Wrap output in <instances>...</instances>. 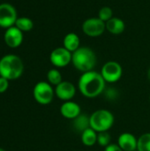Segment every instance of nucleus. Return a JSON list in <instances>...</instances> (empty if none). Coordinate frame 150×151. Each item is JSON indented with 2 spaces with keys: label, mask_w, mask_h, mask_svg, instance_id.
Returning a JSON list of instances; mask_svg holds the SVG:
<instances>
[{
  "label": "nucleus",
  "mask_w": 150,
  "mask_h": 151,
  "mask_svg": "<svg viewBox=\"0 0 150 151\" xmlns=\"http://www.w3.org/2000/svg\"><path fill=\"white\" fill-rule=\"evenodd\" d=\"M4 42L10 48H17L23 42V34L16 27H11L6 29L4 33Z\"/></svg>",
  "instance_id": "9b49d317"
},
{
  "label": "nucleus",
  "mask_w": 150,
  "mask_h": 151,
  "mask_svg": "<svg viewBox=\"0 0 150 151\" xmlns=\"http://www.w3.org/2000/svg\"><path fill=\"white\" fill-rule=\"evenodd\" d=\"M137 150L150 151V133H145L138 138Z\"/></svg>",
  "instance_id": "aec40b11"
},
{
  "label": "nucleus",
  "mask_w": 150,
  "mask_h": 151,
  "mask_svg": "<svg viewBox=\"0 0 150 151\" xmlns=\"http://www.w3.org/2000/svg\"><path fill=\"white\" fill-rule=\"evenodd\" d=\"M0 151H5L4 149H2V148H0Z\"/></svg>",
  "instance_id": "bb28decb"
},
{
  "label": "nucleus",
  "mask_w": 150,
  "mask_h": 151,
  "mask_svg": "<svg viewBox=\"0 0 150 151\" xmlns=\"http://www.w3.org/2000/svg\"><path fill=\"white\" fill-rule=\"evenodd\" d=\"M111 134L108 133V131L97 133V144L99 146L106 148L108 145L111 143Z\"/></svg>",
  "instance_id": "4be33fe9"
},
{
  "label": "nucleus",
  "mask_w": 150,
  "mask_h": 151,
  "mask_svg": "<svg viewBox=\"0 0 150 151\" xmlns=\"http://www.w3.org/2000/svg\"><path fill=\"white\" fill-rule=\"evenodd\" d=\"M24 71V65L21 58L16 55L9 54L0 59V76L13 81L19 79Z\"/></svg>",
  "instance_id": "f03ea898"
},
{
  "label": "nucleus",
  "mask_w": 150,
  "mask_h": 151,
  "mask_svg": "<svg viewBox=\"0 0 150 151\" xmlns=\"http://www.w3.org/2000/svg\"><path fill=\"white\" fill-rule=\"evenodd\" d=\"M81 142L86 147H93L97 143V132L89 127L81 133Z\"/></svg>",
  "instance_id": "f3484780"
},
{
  "label": "nucleus",
  "mask_w": 150,
  "mask_h": 151,
  "mask_svg": "<svg viewBox=\"0 0 150 151\" xmlns=\"http://www.w3.org/2000/svg\"><path fill=\"white\" fill-rule=\"evenodd\" d=\"M103 94L104 98L106 100L110 101V102H115L119 97V92L114 87H107V88H105Z\"/></svg>",
  "instance_id": "412c9836"
},
{
  "label": "nucleus",
  "mask_w": 150,
  "mask_h": 151,
  "mask_svg": "<svg viewBox=\"0 0 150 151\" xmlns=\"http://www.w3.org/2000/svg\"><path fill=\"white\" fill-rule=\"evenodd\" d=\"M97 58L93 50L88 47H80L72 54V63L75 69L81 73L93 71Z\"/></svg>",
  "instance_id": "7ed1b4c3"
},
{
  "label": "nucleus",
  "mask_w": 150,
  "mask_h": 151,
  "mask_svg": "<svg viewBox=\"0 0 150 151\" xmlns=\"http://www.w3.org/2000/svg\"><path fill=\"white\" fill-rule=\"evenodd\" d=\"M15 27H18L20 31H30L34 27V23L33 20L27 17H20L18 18L16 22H15Z\"/></svg>",
  "instance_id": "a211bd4d"
},
{
  "label": "nucleus",
  "mask_w": 150,
  "mask_h": 151,
  "mask_svg": "<svg viewBox=\"0 0 150 151\" xmlns=\"http://www.w3.org/2000/svg\"><path fill=\"white\" fill-rule=\"evenodd\" d=\"M33 96L34 100L42 105L50 104L55 96V89L46 81H40L35 84L33 89Z\"/></svg>",
  "instance_id": "39448f33"
},
{
  "label": "nucleus",
  "mask_w": 150,
  "mask_h": 151,
  "mask_svg": "<svg viewBox=\"0 0 150 151\" xmlns=\"http://www.w3.org/2000/svg\"><path fill=\"white\" fill-rule=\"evenodd\" d=\"M60 113L65 119L73 120L81 113V109L77 103L72 102V100L66 101L60 106Z\"/></svg>",
  "instance_id": "f8f14e48"
},
{
  "label": "nucleus",
  "mask_w": 150,
  "mask_h": 151,
  "mask_svg": "<svg viewBox=\"0 0 150 151\" xmlns=\"http://www.w3.org/2000/svg\"><path fill=\"white\" fill-rule=\"evenodd\" d=\"M105 25H106V29L111 34L116 35L122 34L126 28V24L124 20L117 17L111 18L110 20H108L105 23Z\"/></svg>",
  "instance_id": "4468645a"
},
{
  "label": "nucleus",
  "mask_w": 150,
  "mask_h": 151,
  "mask_svg": "<svg viewBox=\"0 0 150 151\" xmlns=\"http://www.w3.org/2000/svg\"><path fill=\"white\" fill-rule=\"evenodd\" d=\"M104 151H123L121 150V148L115 143H111L110 145H108L106 148H104Z\"/></svg>",
  "instance_id": "393cba45"
},
{
  "label": "nucleus",
  "mask_w": 150,
  "mask_h": 151,
  "mask_svg": "<svg viewBox=\"0 0 150 151\" xmlns=\"http://www.w3.org/2000/svg\"><path fill=\"white\" fill-rule=\"evenodd\" d=\"M72 53L65 47H58L51 51L50 60L54 66L63 68L67 66L72 62Z\"/></svg>",
  "instance_id": "1a4fd4ad"
},
{
  "label": "nucleus",
  "mask_w": 150,
  "mask_h": 151,
  "mask_svg": "<svg viewBox=\"0 0 150 151\" xmlns=\"http://www.w3.org/2000/svg\"><path fill=\"white\" fill-rule=\"evenodd\" d=\"M72 127L77 133H83L85 130L90 127V116L80 113L72 120Z\"/></svg>",
  "instance_id": "2eb2a0df"
},
{
  "label": "nucleus",
  "mask_w": 150,
  "mask_h": 151,
  "mask_svg": "<svg viewBox=\"0 0 150 151\" xmlns=\"http://www.w3.org/2000/svg\"><path fill=\"white\" fill-rule=\"evenodd\" d=\"M135 151H139V150H135Z\"/></svg>",
  "instance_id": "c85d7f7f"
},
{
  "label": "nucleus",
  "mask_w": 150,
  "mask_h": 151,
  "mask_svg": "<svg viewBox=\"0 0 150 151\" xmlns=\"http://www.w3.org/2000/svg\"><path fill=\"white\" fill-rule=\"evenodd\" d=\"M149 103H150V96H149Z\"/></svg>",
  "instance_id": "cd10ccee"
},
{
  "label": "nucleus",
  "mask_w": 150,
  "mask_h": 151,
  "mask_svg": "<svg viewBox=\"0 0 150 151\" xmlns=\"http://www.w3.org/2000/svg\"><path fill=\"white\" fill-rule=\"evenodd\" d=\"M105 29V22L98 17L87 19L82 24L83 33L89 37H98L104 33Z\"/></svg>",
  "instance_id": "0eeeda50"
},
{
  "label": "nucleus",
  "mask_w": 150,
  "mask_h": 151,
  "mask_svg": "<svg viewBox=\"0 0 150 151\" xmlns=\"http://www.w3.org/2000/svg\"><path fill=\"white\" fill-rule=\"evenodd\" d=\"M98 18L106 23L111 18H113V11H112V9L111 7H109V6H103V7H102L99 10Z\"/></svg>",
  "instance_id": "5701e85b"
},
{
  "label": "nucleus",
  "mask_w": 150,
  "mask_h": 151,
  "mask_svg": "<svg viewBox=\"0 0 150 151\" xmlns=\"http://www.w3.org/2000/svg\"><path fill=\"white\" fill-rule=\"evenodd\" d=\"M114 115L108 110L99 109L90 115V127L95 132H106L114 125Z\"/></svg>",
  "instance_id": "20e7f679"
},
{
  "label": "nucleus",
  "mask_w": 150,
  "mask_h": 151,
  "mask_svg": "<svg viewBox=\"0 0 150 151\" xmlns=\"http://www.w3.org/2000/svg\"><path fill=\"white\" fill-rule=\"evenodd\" d=\"M147 77H148V80H149V81L150 82V67L149 69L148 70V73H147Z\"/></svg>",
  "instance_id": "a878e982"
},
{
  "label": "nucleus",
  "mask_w": 150,
  "mask_h": 151,
  "mask_svg": "<svg viewBox=\"0 0 150 151\" xmlns=\"http://www.w3.org/2000/svg\"><path fill=\"white\" fill-rule=\"evenodd\" d=\"M76 95V87L70 81H63L55 88V96L62 101H71Z\"/></svg>",
  "instance_id": "9d476101"
},
{
  "label": "nucleus",
  "mask_w": 150,
  "mask_h": 151,
  "mask_svg": "<svg viewBox=\"0 0 150 151\" xmlns=\"http://www.w3.org/2000/svg\"><path fill=\"white\" fill-rule=\"evenodd\" d=\"M9 87V81L4 77L0 76V94L5 92Z\"/></svg>",
  "instance_id": "b1692460"
},
{
  "label": "nucleus",
  "mask_w": 150,
  "mask_h": 151,
  "mask_svg": "<svg viewBox=\"0 0 150 151\" xmlns=\"http://www.w3.org/2000/svg\"><path fill=\"white\" fill-rule=\"evenodd\" d=\"M64 47L70 52H74L80 48V37L75 33H69L64 38Z\"/></svg>",
  "instance_id": "dca6fc26"
},
{
  "label": "nucleus",
  "mask_w": 150,
  "mask_h": 151,
  "mask_svg": "<svg viewBox=\"0 0 150 151\" xmlns=\"http://www.w3.org/2000/svg\"><path fill=\"white\" fill-rule=\"evenodd\" d=\"M17 12L13 5L8 3L0 4V27L9 28L15 25L17 20Z\"/></svg>",
  "instance_id": "6e6552de"
},
{
  "label": "nucleus",
  "mask_w": 150,
  "mask_h": 151,
  "mask_svg": "<svg viewBox=\"0 0 150 151\" xmlns=\"http://www.w3.org/2000/svg\"><path fill=\"white\" fill-rule=\"evenodd\" d=\"M47 80L48 82L53 86H57L59 83L63 81L62 74L57 69H50L47 73Z\"/></svg>",
  "instance_id": "6ab92c4d"
},
{
  "label": "nucleus",
  "mask_w": 150,
  "mask_h": 151,
  "mask_svg": "<svg viewBox=\"0 0 150 151\" xmlns=\"http://www.w3.org/2000/svg\"><path fill=\"white\" fill-rule=\"evenodd\" d=\"M123 151L137 150L138 139L131 133H123L118 138L117 143Z\"/></svg>",
  "instance_id": "ddd939ff"
},
{
  "label": "nucleus",
  "mask_w": 150,
  "mask_h": 151,
  "mask_svg": "<svg viewBox=\"0 0 150 151\" xmlns=\"http://www.w3.org/2000/svg\"><path fill=\"white\" fill-rule=\"evenodd\" d=\"M100 73L106 83H115L121 79L123 68L121 65L116 61H108L103 65Z\"/></svg>",
  "instance_id": "423d86ee"
},
{
  "label": "nucleus",
  "mask_w": 150,
  "mask_h": 151,
  "mask_svg": "<svg viewBox=\"0 0 150 151\" xmlns=\"http://www.w3.org/2000/svg\"><path fill=\"white\" fill-rule=\"evenodd\" d=\"M106 88V82L102 74L96 71L83 73L78 81L80 94L87 98H95L102 95Z\"/></svg>",
  "instance_id": "f257e3e1"
}]
</instances>
